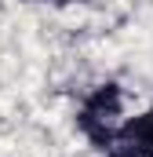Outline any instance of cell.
Wrapping results in <instances>:
<instances>
[{
    "label": "cell",
    "mask_w": 153,
    "mask_h": 157,
    "mask_svg": "<svg viewBox=\"0 0 153 157\" xmlns=\"http://www.w3.org/2000/svg\"><path fill=\"white\" fill-rule=\"evenodd\" d=\"M120 106H124V99H120V88L117 84H102V88H95L88 99H84V106H80V113H76V128L99 146V150H106L110 143L117 139V132H120Z\"/></svg>",
    "instance_id": "cell-1"
},
{
    "label": "cell",
    "mask_w": 153,
    "mask_h": 157,
    "mask_svg": "<svg viewBox=\"0 0 153 157\" xmlns=\"http://www.w3.org/2000/svg\"><path fill=\"white\" fill-rule=\"evenodd\" d=\"M106 157H153V146L124 135V132H117V139L106 146Z\"/></svg>",
    "instance_id": "cell-2"
}]
</instances>
